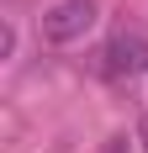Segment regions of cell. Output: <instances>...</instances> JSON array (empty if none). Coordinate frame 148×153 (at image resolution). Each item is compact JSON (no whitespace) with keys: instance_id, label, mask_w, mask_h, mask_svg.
<instances>
[{"instance_id":"obj_1","label":"cell","mask_w":148,"mask_h":153,"mask_svg":"<svg viewBox=\"0 0 148 153\" xmlns=\"http://www.w3.org/2000/svg\"><path fill=\"white\" fill-rule=\"evenodd\" d=\"M95 16H101L95 0H53L43 11V37L58 42V48H69V42H79V37L95 27Z\"/></svg>"},{"instance_id":"obj_2","label":"cell","mask_w":148,"mask_h":153,"mask_svg":"<svg viewBox=\"0 0 148 153\" xmlns=\"http://www.w3.org/2000/svg\"><path fill=\"white\" fill-rule=\"evenodd\" d=\"M106 74L111 79H138L148 69V37H138V32H117L111 42H106Z\"/></svg>"},{"instance_id":"obj_3","label":"cell","mask_w":148,"mask_h":153,"mask_svg":"<svg viewBox=\"0 0 148 153\" xmlns=\"http://www.w3.org/2000/svg\"><path fill=\"white\" fill-rule=\"evenodd\" d=\"M143 137H148V122H143Z\"/></svg>"}]
</instances>
